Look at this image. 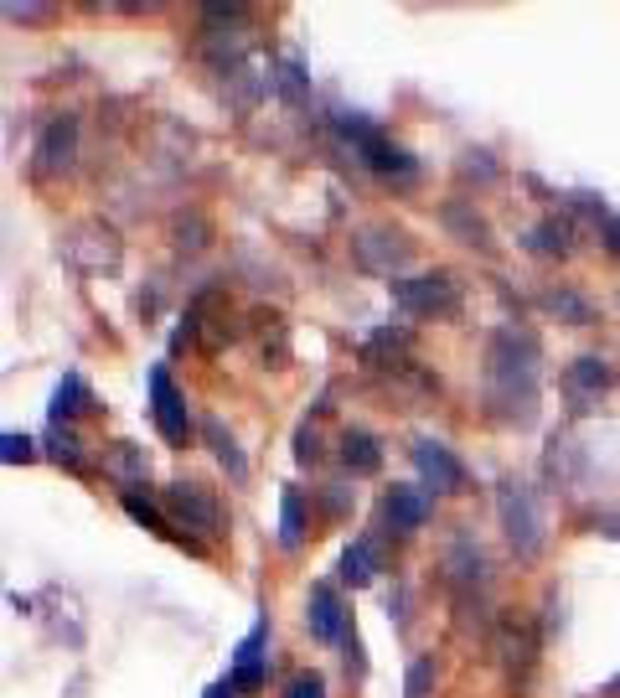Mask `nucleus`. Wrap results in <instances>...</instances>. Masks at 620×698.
<instances>
[{
  "instance_id": "27",
  "label": "nucleus",
  "mask_w": 620,
  "mask_h": 698,
  "mask_svg": "<svg viewBox=\"0 0 620 698\" xmlns=\"http://www.w3.org/2000/svg\"><path fill=\"white\" fill-rule=\"evenodd\" d=\"M6 16H11V21H37V16H47V11H42V6H6Z\"/></svg>"
},
{
  "instance_id": "6",
  "label": "nucleus",
  "mask_w": 620,
  "mask_h": 698,
  "mask_svg": "<svg viewBox=\"0 0 620 698\" xmlns=\"http://www.w3.org/2000/svg\"><path fill=\"white\" fill-rule=\"evenodd\" d=\"M264 642H269V621L259 616V621H254V631H248L243 642L233 647L228 683H233L238 693H259V688H264V678H269V667H264Z\"/></svg>"
},
{
  "instance_id": "16",
  "label": "nucleus",
  "mask_w": 620,
  "mask_h": 698,
  "mask_svg": "<svg viewBox=\"0 0 620 698\" xmlns=\"http://www.w3.org/2000/svg\"><path fill=\"white\" fill-rule=\"evenodd\" d=\"M305 538V502H300V487H285L279 492V549H300Z\"/></svg>"
},
{
  "instance_id": "12",
  "label": "nucleus",
  "mask_w": 620,
  "mask_h": 698,
  "mask_svg": "<svg viewBox=\"0 0 620 698\" xmlns=\"http://www.w3.org/2000/svg\"><path fill=\"white\" fill-rule=\"evenodd\" d=\"M73 150H78V125H73V114H57L52 125L42 130V140H37L42 171H62V166H73Z\"/></svg>"
},
{
  "instance_id": "14",
  "label": "nucleus",
  "mask_w": 620,
  "mask_h": 698,
  "mask_svg": "<svg viewBox=\"0 0 620 698\" xmlns=\"http://www.w3.org/2000/svg\"><path fill=\"white\" fill-rule=\"evenodd\" d=\"M341 461H347L352 476H372V471L383 466V445H378V435L347 430V435H341Z\"/></svg>"
},
{
  "instance_id": "13",
  "label": "nucleus",
  "mask_w": 620,
  "mask_h": 698,
  "mask_svg": "<svg viewBox=\"0 0 620 698\" xmlns=\"http://www.w3.org/2000/svg\"><path fill=\"white\" fill-rule=\"evenodd\" d=\"M610 383H615V373H610L605 357H574L569 373H564V388L574 393V399H600Z\"/></svg>"
},
{
  "instance_id": "18",
  "label": "nucleus",
  "mask_w": 620,
  "mask_h": 698,
  "mask_svg": "<svg viewBox=\"0 0 620 698\" xmlns=\"http://www.w3.org/2000/svg\"><path fill=\"white\" fill-rule=\"evenodd\" d=\"M527 249L553 259V254H569V223H558V218H543L533 233H527Z\"/></svg>"
},
{
  "instance_id": "26",
  "label": "nucleus",
  "mask_w": 620,
  "mask_h": 698,
  "mask_svg": "<svg viewBox=\"0 0 620 698\" xmlns=\"http://www.w3.org/2000/svg\"><path fill=\"white\" fill-rule=\"evenodd\" d=\"M600 238H605V249L620 259V212H605L600 218Z\"/></svg>"
},
{
  "instance_id": "8",
  "label": "nucleus",
  "mask_w": 620,
  "mask_h": 698,
  "mask_svg": "<svg viewBox=\"0 0 620 698\" xmlns=\"http://www.w3.org/2000/svg\"><path fill=\"white\" fill-rule=\"evenodd\" d=\"M429 512H434V502H429L424 487H403V481H393V487L383 492V523H388L393 533H414V528H424V523H429Z\"/></svg>"
},
{
  "instance_id": "23",
  "label": "nucleus",
  "mask_w": 620,
  "mask_h": 698,
  "mask_svg": "<svg viewBox=\"0 0 620 698\" xmlns=\"http://www.w3.org/2000/svg\"><path fill=\"white\" fill-rule=\"evenodd\" d=\"M429 683H434V662H429V657H419V662L409 667V683H403V698H429Z\"/></svg>"
},
{
  "instance_id": "1",
  "label": "nucleus",
  "mask_w": 620,
  "mask_h": 698,
  "mask_svg": "<svg viewBox=\"0 0 620 698\" xmlns=\"http://www.w3.org/2000/svg\"><path fill=\"white\" fill-rule=\"evenodd\" d=\"M486 383H491V404H512V419H527L538 399V342L527 331H496Z\"/></svg>"
},
{
  "instance_id": "19",
  "label": "nucleus",
  "mask_w": 620,
  "mask_h": 698,
  "mask_svg": "<svg viewBox=\"0 0 620 698\" xmlns=\"http://www.w3.org/2000/svg\"><path fill=\"white\" fill-rule=\"evenodd\" d=\"M274 88H279V99H285V104H305V88H310V78H305V68H300V57H285V63H279V73H274Z\"/></svg>"
},
{
  "instance_id": "4",
  "label": "nucleus",
  "mask_w": 620,
  "mask_h": 698,
  "mask_svg": "<svg viewBox=\"0 0 620 698\" xmlns=\"http://www.w3.org/2000/svg\"><path fill=\"white\" fill-rule=\"evenodd\" d=\"M166 512L181 528H192L202 538L223 533V507H217V497L202 487V481H171V487H166Z\"/></svg>"
},
{
  "instance_id": "28",
  "label": "nucleus",
  "mask_w": 620,
  "mask_h": 698,
  "mask_svg": "<svg viewBox=\"0 0 620 698\" xmlns=\"http://www.w3.org/2000/svg\"><path fill=\"white\" fill-rule=\"evenodd\" d=\"M207 698H238V688L223 678V683H212V688H207Z\"/></svg>"
},
{
  "instance_id": "11",
  "label": "nucleus",
  "mask_w": 620,
  "mask_h": 698,
  "mask_svg": "<svg viewBox=\"0 0 620 698\" xmlns=\"http://www.w3.org/2000/svg\"><path fill=\"white\" fill-rule=\"evenodd\" d=\"M378 569H383V549L372 538H352L347 549H341V564H336L341 585H352V590L372 585V580H378Z\"/></svg>"
},
{
  "instance_id": "21",
  "label": "nucleus",
  "mask_w": 620,
  "mask_h": 698,
  "mask_svg": "<svg viewBox=\"0 0 620 698\" xmlns=\"http://www.w3.org/2000/svg\"><path fill=\"white\" fill-rule=\"evenodd\" d=\"M548 306H553V311H564L574 326H589V316H595V311H589V300H579L574 290H553V295H548Z\"/></svg>"
},
{
  "instance_id": "20",
  "label": "nucleus",
  "mask_w": 620,
  "mask_h": 698,
  "mask_svg": "<svg viewBox=\"0 0 620 698\" xmlns=\"http://www.w3.org/2000/svg\"><path fill=\"white\" fill-rule=\"evenodd\" d=\"M47 450L57 455L62 466H73V471L83 466V450H78V440H73L68 430H62V424H52V435H47Z\"/></svg>"
},
{
  "instance_id": "17",
  "label": "nucleus",
  "mask_w": 620,
  "mask_h": 698,
  "mask_svg": "<svg viewBox=\"0 0 620 698\" xmlns=\"http://www.w3.org/2000/svg\"><path fill=\"white\" fill-rule=\"evenodd\" d=\"M202 435H207V445H212V455H217V461L228 466V476H233V481H243V476H248V461H243L238 440H233V435H228L217 419H207V424H202Z\"/></svg>"
},
{
  "instance_id": "25",
  "label": "nucleus",
  "mask_w": 620,
  "mask_h": 698,
  "mask_svg": "<svg viewBox=\"0 0 620 698\" xmlns=\"http://www.w3.org/2000/svg\"><path fill=\"white\" fill-rule=\"evenodd\" d=\"M0 445H6V450H0V455H6V466L31 461V455H37V450H31V435H16V430H6V440H0Z\"/></svg>"
},
{
  "instance_id": "7",
  "label": "nucleus",
  "mask_w": 620,
  "mask_h": 698,
  "mask_svg": "<svg viewBox=\"0 0 620 698\" xmlns=\"http://www.w3.org/2000/svg\"><path fill=\"white\" fill-rule=\"evenodd\" d=\"M305 626L316 642H347L352 631V616L341 611V595L331 585H310V600H305Z\"/></svg>"
},
{
  "instance_id": "3",
  "label": "nucleus",
  "mask_w": 620,
  "mask_h": 698,
  "mask_svg": "<svg viewBox=\"0 0 620 698\" xmlns=\"http://www.w3.org/2000/svg\"><path fill=\"white\" fill-rule=\"evenodd\" d=\"M393 300L409 316H450L460 306V290L445 269H429V275H409V280H388Z\"/></svg>"
},
{
  "instance_id": "9",
  "label": "nucleus",
  "mask_w": 620,
  "mask_h": 698,
  "mask_svg": "<svg viewBox=\"0 0 620 698\" xmlns=\"http://www.w3.org/2000/svg\"><path fill=\"white\" fill-rule=\"evenodd\" d=\"M414 466H419V476L429 481L434 492H460L465 487V466L440 440H414Z\"/></svg>"
},
{
  "instance_id": "2",
  "label": "nucleus",
  "mask_w": 620,
  "mask_h": 698,
  "mask_svg": "<svg viewBox=\"0 0 620 698\" xmlns=\"http://www.w3.org/2000/svg\"><path fill=\"white\" fill-rule=\"evenodd\" d=\"M496 518H502V533L512 543V554L517 559H538L543 554V507H538V492L527 487V481L507 476L502 487H496Z\"/></svg>"
},
{
  "instance_id": "24",
  "label": "nucleus",
  "mask_w": 620,
  "mask_h": 698,
  "mask_svg": "<svg viewBox=\"0 0 620 698\" xmlns=\"http://www.w3.org/2000/svg\"><path fill=\"white\" fill-rule=\"evenodd\" d=\"M285 698H326V678L321 673H295L285 683Z\"/></svg>"
},
{
  "instance_id": "22",
  "label": "nucleus",
  "mask_w": 620,
  "mask_h": 698,
  "mask_svg": "<svg viewBox=\"0 0 620 698\" xmlns=\"http://www.w3.org/2000/svg\"><path fill=\"white\" fill-rule=\"evenodd\" d=\"M119 502H124V512H130V518H135V523H145L150 533H166V518H161V512H155V507H150L145 497H135V492H124Z\"/></svg>"
},
{
  "instance_id": "10",
  "label": "nucleus",
  "mask_w": 620,
  "mask_h": 698,
  "mask_svg": "<svg viewBox=\"0 0 620 698\" xmlns=\"http://www.w3.org/2000/svg\"><path fill=\"white\" fill-rule=\"evenodd\" d=\"M357 244V259L367 264V269H378V275H393V269L409 259V244H403V233H383V228H367V233H357L352 238Z\"/></svg>"
},
{
  "instance_id": "5",
  "label": "nucleus",
  "mask_w": 620,
  "mask_h": 698,
  "mask_svg": "<svg viewBox=\"0 0 620 698\" xmlns=\"http://www.w3.org/2000/svg\"><path fill=\"white\" fill-rule=\"evenodd\" d=\"M150 414H155V430H161L171 445H186L192 440V409H186V399H181V388L171 383V373L166 368H150Z\"/></svg>"
},
{
  "instance_id": "15",
  "label": "nucleus",
  "mask_w": 620,
  "mask_h": 698,
  "mask_svg": "<svg viewBox=\"0 0 620 698\" xmlns=\"http://www.w3.org/2000/svg\"><path fill=\"white\" fill-rule=\"evenodd\" d=\"M88 404H93L88 383H83L78 373H68V378L57 383V393H52V424H68V419H78Z\"/></svg>"
}]
</instances>
